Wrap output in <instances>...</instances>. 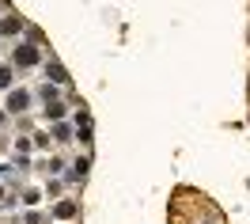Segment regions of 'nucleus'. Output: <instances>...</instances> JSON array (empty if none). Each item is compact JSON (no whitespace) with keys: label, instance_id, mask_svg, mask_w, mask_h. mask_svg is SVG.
Masks as SVG:
<instances>
[{"label":"nucleus","instance_id":"5","mask_svg":"<svg viewBox=\"0 0 250 224\" xmlns=\"http://www.w3.org/2000/svg\"><path fill=\"white\" fill-rule=\"evenodd\" d=\"M12 84V68H0V88H8Z\"/></svg>","mask_w":250,"mask_h":224},{"label":"nucleus","instance_id":"3","mask_svg":"<svg viewBox=\"0 0 250 224\" xmlns=\"http://www.w3.org/2000/svg\"><path fill=\"white\" fill-rule=\"evenodd\" d=\"M8 107H12V111H23V107H27V91H16V95L8 99Z\"/></svg>","mask_w":250,"mask_h":224},{"label":"nucleus","instance_id":"2","mask_svg":"<svg viewBox=\"0 0 250 224\" xmlns=\"http://www.w3.org/2000/svg\"><path fill=\"white\" fill-rule=\"evenodd\" d=\"M0 31H4V34H16V31H23V19H19V16H8Z\"/></svg>","mask_w":250,"mask_h":224},{"label":"nucleus","instance_id":"1","mask_svg":"<svg viewBox=\"0 0 250 224\" xmlns=\"http://www.w3.org/2000/svg\"><path fill=\"white\" fill-rule=\"evenodd\" d=\"M16 65H38V49L34 46H16Z\"/></svg>","mask_w":250,"mask_h":224},{"label":"nucleus","instance_id":"4","mask_svg":"<svg viewBox=\"0 0 250 224\" xmlns=\"http://www.w3.org/2000/svg\"><path fill=\"white\" fill-rule=\"evenodd\" d=\"M53 213H57V217H76V205H72V202H61Z\"/></svg>","mask_w":250,"mask_h":224}]
</instances>
